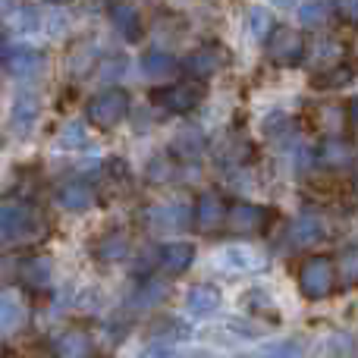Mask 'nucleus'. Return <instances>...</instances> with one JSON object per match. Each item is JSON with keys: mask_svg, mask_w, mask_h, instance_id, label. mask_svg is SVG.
<instances>
[{"mask_svg": "<svg viewBox=\"0 0 358 358\" xmlns=\"http://www.w3.org/2000/svg\"><path fill=\"white\" fill-rule=\"evenodd\" d=\"M38 210L22 198H3L0 201V239L25 242L38 233Z\"/></svg>", "mask_w": 358, "mask_h": 358, "instance_id": "f257e3e1", "label": "nucleus"}, {"mask_svg": "<svg viewBox=\"0 0 358 358\" xmlns=\"http://www.w3.org/2000/svg\"><path fill=\"white\" fill-rule=\"evenodd\" d=\"M336 286V267L334 258L327 255H315L302 264L299 271V289H302L305 299H327Z\"/></svg>", "mask_w": 358, "mask_h": 358, "instance_id": "f03ea898", "label": "nucleus"}, {"mask_svg": "<svg viewBox=\"0 0 358 358\" xmlns=\"http://www.w3.org/2000/svg\"><path fill=\"white\" fill-rule=\"evenodd\" d=\"M129 94L123 92V88H107V92H98L92 101H88V120H92L94 126H101V129H110V126L123 123L126 117H129Z\"/></svg>", "mask_w": 358, "mask_h": 358, "instance_id": "7ed1b4c3", "label": "nucleus"}, {"mask_svg": "<svg viewBox=\"0 0 358 358\" xmlns=\"http://www.w3.org/2000/svg\"><path fill=\"white\" fill-rule=\"evenodd\" d=\"M267 57H271L273 66L280 69H289V66H299L305 60V38L299 35L296 29H273L267 35Z\"/></svg>", "mask_w": 358, "mask_h": 358, "instance_id": "20e7f679", "label": "nucleus"}, {"mask_svg": "<svg viewBox=\"0 0 358 358\" xmlns=\"http://www.w3.org/2000/svg\"><path fill=\"white\" fill-rule=\"evenodd\" d=\"M38 113H41V98H38V92H19L16 98H13V107H10V120H6V126H10L13 136L25 138L31 132V126L38 123Z\"/></svg>", "mask_w": 358, "mask_h": 358, "instance_id": "39448f33", "label": "nucleus"}, {"mask_svg": "<svg viewBox=\"0 0 358 358\" xmlns=\"http://www.w3.org/2000/svg\"><path fill=\"white\" fill-rule=\"evenodd\" d=\"M223 223H229L236 236H258L261 229L267 227V210L261 204H252V201H239L227 210Z\"/></svg>", "mask_w": 358, "mask_h": 358, "instance_id": "423d86ee", "label": "nucleus"}, {"mask_svg": "<svg viewBox=\"0 0 358 358\" xmlns=\"http://www.w3.org/2000/svg\"><path fill=\"white\" fill-rule=\"evenodd\" d=\"M157 101H161V107L167 113H192L201 104V88L189 85V82H176V85L164 88V92L157 94Z\"/></svg>", "mask_w": 358, "mask_h": 358, "instance_id": "0eeeda50", "label": "nucleus"}, {"mask_svg": "<svg viewBox=\"0 0 358 358\" xmlns=\"http://www.w3.org/2000/svg\"><path fill=\"white\" fill-rule=\"evenodd\" d=\"M227 63V54H223L220 48H198L192 50L189 57H185L182 69L192 76V79H210L214 73H220V66Z\"/></svg>", "mask_w": 358, "mask_h": 358, "instance_id": "6e6552de", "label": "nucleus"}, {"mask_svg": "<svg viewBox=\"0 0 358 358\" xmlns=\"http://www.w3.org/2000/svg\"><path fill=\"white\" fill-rule=\"evenodd\" d=\"M50 273H54V267H50L48 255H31V258H22L19 261V267H16L19 283H22L25 289H31V292L44 289V286L50 283Z\"/></svg>", "mask_w": 358, "mask_h": 358, "instance_id": "1a4fd4ad", "label": "nucleus"}, {"mask_svg": "<svg viewBox=\"0 0 358 358\" xmlns=\"http://www.w3.org/2000/svg\"><path fill=\"white\" fill-rule=\"evenodd\" d=\"M217 264H220L227 273H252V271H261V267H264V258L248 245H229L220 252Z\"/></svg>", "mask_w": 358, "mask_h": 358, "instance_id": "9d476101", "label": "nucleus"}, {"mask_svg": "<svg viewBox=\"0 0 358 358\" xmlns=\"http://www.w3.org/2000/svg\"><path fill=\"white\" fill-rule=\"evenodd\" d=\"M223 296L217 286L210 283H198V286H189V292H185V311L195 317H208L214 315L217 308H220Z\"/></svg>", "mask_w": 358, "mask_h": 358, "instance_id": "9b49d317", "label": "nucleus"}, {"mask_svg": "<svg viewBox=\"0 0 358 358\" xmlns=\"http://www.w3.org/2000/svg\"><path fill=\"white\" fill-rule=\"evenodd\" d=\"M92 349H94L92 334L82 330V327L63 330V334H57V340H54V352L60 358H88L92 355Z\"/></svg>", "mask_w": 358, "mask_h": 358, "instance_id": "f8f14e48", "label": "nucleus"}, {"mask_svg": "<svg viewBox=\"0 0 358 358\" xmlns=\"http://www.w3.org/2000/svg\"><path fill=\"white\" fill-rule=\"evenodd\" d=\"M57 204L66 210H88L94 204V189L85 179H66L57 185Z\"/></svg>", "mask_w": 358, "mask_h": 358, "instance_id": "ddd939ff", "label": "nucleus"}, {"mask_svg": "<svg viewBox=\"0 0 358 358\" xmlns=\"http://www.w3.org/2000/svg\"><path fill=\"white\" fill-rule=\"evenodd\" d=\"M324 233H327V227H324V217H321V214H311V210L299 214L296 220H292V227H289L292 245H296V248L315 245V242L324 239Z\"/></svg>", "mask_w": 358, "mask_h": 358, "instance_id": "4468645a", "label": "nucleus"}, {"mask_svg": "<svg viewBox=\"0 0 358 358\" xmlns=\"http://www.w3.org/2000/svg\"><path fill=\"white\" fill-rule=\"evenodd\" d=\"M44 63H48V57L31 48L10 50V57H6V66H10V73L16 76V79H35V76H41Z\"/></svg>", "mask_w": 358, "mask_h": 358, "instance_id": "2eb2a0df", "label": "nucleus"}, {"mask_svg": "<svg viewBox=\"0 0 358 358\" xmlns=\"http://www.w3.org/2000/svg\"><path fill=\"white\" fill-rule=\"evenodd\" d=\"M25 302L16 292H0V334L13 336L25 327Z\"/></svg>", "mask_w": 358, "mask_h": 358, "instance_id": "dca6fc26", "label": "nucleus"}, {"mask_svg": "<svg viewBox=\"0 0 358 358\" xmlns=\"http://www.w3.org/2000/svg\"><path fill=\"white\" fill-rule=\"evenodd\" d=\"M223 217H227V204H223L220 195H214V192H201L198 195V204H195V223L204 229V233H210V229H217L223 223Z\"/></svg>", "mask_w": 358, "mask_h": 358, "instance_id": "f3484780", "label": "nucleus"}, {"mask_svg": "<svg viewBox=\"0 0 358 358\" xmlns=\"http://www.w3.org/2000/svg\"><path fill=\"white\" fill-rule=\"evenodd\" d=\"M192 261H195V245H192V242H170V245H164L161 255H157L161 271L173 273V277L182 271H189Z\"/></svg>", "mask_w": 358, "mask_h": 358, "instance_id": "a211bd4d", "label": "nucleus"}, {"mask_svg": "<svg viewBox=\"0 0 358 358\" xmlns=\"http://www.w3.org/2000/svg\"><path fill=\"white\" fill-rule=\"evenodd\" d=\"M148 214H151V227H157V229H185L192 210H189V204H182V201H167V204L151 208Z\"/></svg>", "mask_w": 358, "mask_h": 358, "instance_id": "6ab92c4d", "label": "nucleus"}, {"mask_svg": "<svg viewBox=\"0 0 358 358\" xmlns=\"http://www.w3.org/2000/svg\"><path fill=\"white\" fill-rule=\"evenodd\" d=\"M317 161H321L324 167H330V170L352 167L355 151H352V145L343 142V138H327V142H321V148H317Z\"/></svg>", "mask_w": 358, "mask_h": 358, "instance_id": "aec40b11", "label": "nucleus"}, {"mask_svg": "<svg viewBox=\"0 0 358 358\" xmlns=\"http://www.w3.org/2000/svg\"><path fill=\"white\" fill-rule=\"evenodd\" d=\"M110 19H113V29L120 31L123 41H138V38H142V16H138L136 6L117 3L110 10Z\"/></svg>", "mask_w": 358, "mask_h": 358, "instance_id": "412c9836", "label": "nucleus"}, {"mask_svg": "<svg viewBox=\"0 0 358 358\" xmlns=\"http://www.w3.org/2000/svg\"><path fill=\"white\" fill-rule=\"evenodd\" d=\"M176 57L167 54V50L161 48H151L142 54V73L148 76V79H170V76L176 73Z\"/></svg>", "mask_w": 358, "mask_h": 358, "instance_id": "4be33fe9", "label": "nucleus"}, {"mask_svg": "<svg viewBox=\"0 0 358 358\" xmlns=\"http://www.w3.org/2000/svg\"><path fill=\"white\" fill-rule=\"evenodd\" d=\"M94 255H98V261H104V264L123 261L126 255H129V236H126L123 229H113V233L101 236L98 245H94Z\"/></svg>", "mask_w": 358, "mask_h": 358, "instance_id": "5701e85b", "label": "nucleus"}, {"mask_svg": "<svg viewBox=\"0 0 358 358\" xmlns=\"http://www.w3.org/2000/svg\"><path fill=\"white\" fill-rule=\"evenodd\" d=\"M189 334L192 330L185 327L179 317H157L155 324H151V330H148V336L155 343H164V346H170V343H179V340H189Z\"/></svg>", "mask_w": 358, "mask_h": 358, "instance_id": "b1692460", "label": "nucleus"}, {"mask_svg": "<svg viewBox=\"0 0 358 358\" xmlns=\"http://www.w3.org/2000/svg\"><path fill=\"white\" fill-rule=\"evenodd\" d=\"M164 296H167V286H164L161 280H145V283L136 289V296L129 299V308L145 311V308H151V305L161 302Z\"/></svg>", "mask_w": 358, "mask_h": 358, "instance_id": "393cba45", "label": "nucleus"}, {"mask_svg": "<svg viewBox=\"0 0 358 358\" xmlns=\"http://www.w3.org/2000/svg\"><path fill=\"white\" fill-rule=\"evenodd\" d=\"M327 19H330V0H305L299 6V22L305 29H321Z\"/></svg>", "mask_w": 358, "mask_h": 358, "instance_id": "a878e982", "label": "nucleus"}, {"mask_svg": "<svg viewBox=\"0 0 358 358\" xmlns=\"http://www.w3.org/2000/svg\"><path fill=\"white\" fill-rule=\"evenodd\" d=\"M88 129L82 123H66L60 129V136H57V145H60L63 151H82V148H88Z\"/></svg>", "mask_w": 358, "mask_h": 358, "instance_id": "bb28decb", "label": "nucleus"}, {"mask_svg": "<svg viewBox=\"0 0 358 358\" xmlns=\"http://www.w3.org/2000/svg\"><path fill=\"white\" fill-rule=\"evenodd\" d=\"M10 25H13V31H19V35H35L38 29H41V13L35 10V6H19L16 13H13V19H10Z\"/></svg>", "mask_w": 358, "mask_h": 358, "instance_id": "cd10ccee", "label": "nucleus"}, {"mask_svg": "<svg viewBox=\"0 0 358 358\" xmlns=\"http://www.w3.org/2000/svg\"><path fill=\"white\" fill-rule=\"evenodd\" d=\"M340 54H343L340 44H336L334 38H324V41H317V44H315L311 63H315L317 69H330V66H336V63H340Z\"/></svg>", "mask_w": 358, "mask_h": 358, "instance_id": "c85d7f7f", "label": "nucleus"}, {"mask_svg": "<svg viewBox=\"0 0 358 358\" xmlns=\"http://www.w3.org/2000/svg\"><path fill=\"white\" fill-rule=\"evenodd\" d=\"M252 358H302V343H299V340L267 343V346H261Z\"/></svg>", "mask_w": 358, "mask_h": 358, "instance_id": "c756f323", "label": "nucleus"}, {"mask_svg": "<svg viewBox=\"0 0 358 358\" xmlns=\"http://www.w3.org/2000/svg\"><path fill=\"white\" fill-rule=\"evenodd\" d=\"M248 31H252V38L261 44H264L267 35L273 31V16L264 6H252V13H248Z\"/></svg>", "mask_w": 358, "mask_h": 358, "instance_id": "7c9ffc66", "label": "nucleus"}, {"mask_svg": "<svg viewBox=\"0 0 358 358\" xmlns=\"http://www.w3.org/2000/svg\"><path fill=\"white\" fill-rule=\"evenodd\" d=\"M201 148H204V138H201V132H195V129L173 138V151L179 157H185V161H189V157H198Z\"/></svg>", "mask_w": 358, "mask_h": 358, "instance_id": "2f4dec72", "label": "nucleus"}, {"mask_svg": "<svg viewBox=\"0 0 358 358\" xmlns=\"http://www.w3.org/2000/svg\"><path fill=\"white\" fill-rule=\"evenodd\" d=\"M340 273H343V283L355 286L358 280V261H355V245H346L340 255Z\"/></svg>", "mask_w": 358, "mask_h": 358, "instance_id": "473e14b6", "label": "nucleus"}, {"mask_svg": "<svg viewBox=\"0 0 358 358\" xmlns=\"http://www.w3.org/2000/svg\"><path fill=\"white\" fill-rule=\"evenodd\" d=\"M352 79V66H346V63H336V66H330L327 76H321V79H315L321 88H336V85H346V82Z\"/></svg>", "mask_w": 358, "mask_h": 358, "instance_id": "72a5a7b5", "label": "nucleus"}, {"mask_svg": "<svg viewBox=\"0 0 358 358\" xmlns=\"http://www.w3.org/2000/svg\"><path fill=\"white\" fill-rule=\"evenodd\" d=\"M330 355L334 358H352L355 355V343L349 334H336L330 336Z\"/></svg>", "mask_w": 358, "mask_h": 358, "instance_id": "f704fd0d", "label": "nucleus"}, {"mask_svg": "<svg viewBox=\"0 0 358 358\" xmlns=\"http://www.w3.org/2000/svg\"><path fill=\"white\" fill-rule=\"evenodd\" d=\"M173 176V164L167 161V157H151L148 164V179L151 182H164V179Z\"/></svg>", "mask_w": 358, "mask_h": 358, "instance_id": "c9c22d12", "label": "nucleus"}, {"mask_svg": "<svg viewBox=\"0 0 358 358\" xmlns=\"http://www.w3.org/2000/svg\"><path fill=\"white\" fill-rule=\"evenodd\" d=\"M336 10H340V16L346 19V22H355V16H358L355 0H336Z\"/></svg>", "mask_w": 358, "mask_h": 358, "instance_id": "e433bc0d", "label": "nucleus"}, {"mask_svg": "<svg viewBox=\"0 0 358 358\" xmlns=\"http://www.w3.org/2000/svg\"><path fill=\"white\" fill-rule=\"evenodd\" d=\"M10 41H6V38L3 35H0V63H6V57H10Z\"/></svg>", "mask_w": 358, "mask_h": 358, "instance_id": "4c0bfd02", "label": "nucleus"}, {"mask_svg": "<svg viewBox=\"0 0 358 358\" xmlns=\"http://www.w3.org/2000/svg\"><path fill=\"white\" fill-rule=\"evenodd\" d=\"M273 6H280V10H289V6H296L299 0H271Z\"/></svg>", "mask_w": 358, "mask_h": 358, "instance_id": "58836bf2", "label": "nucleus"}, {"mask_svg": "<svg viewBox=\"0 0 358 358\" xmlns=\"http://www.w3.org/2000/svg\"><path fill=\"white\" fill-rule=\"evenodd\" d=\"M48 3H69V0H48Z\"/></svg>", "mask_w": 358, "mask_h": 358, "instance_id": "ea45409f", "label": "nucleus"}, {"mask_svg": "<svg viewBox=\"0 0 358 358\" xmlns=\"http://www.w3.org/2000/svg\"><path fill=\"white\" fill-rule=\"evenodd\" d=\"M0 151H3V145H0Z\"/></svg>", "mask_w": 358, "mask_h": 358, "instance_id": "a19ab883", "label": "nucleus"}]
</instances>
